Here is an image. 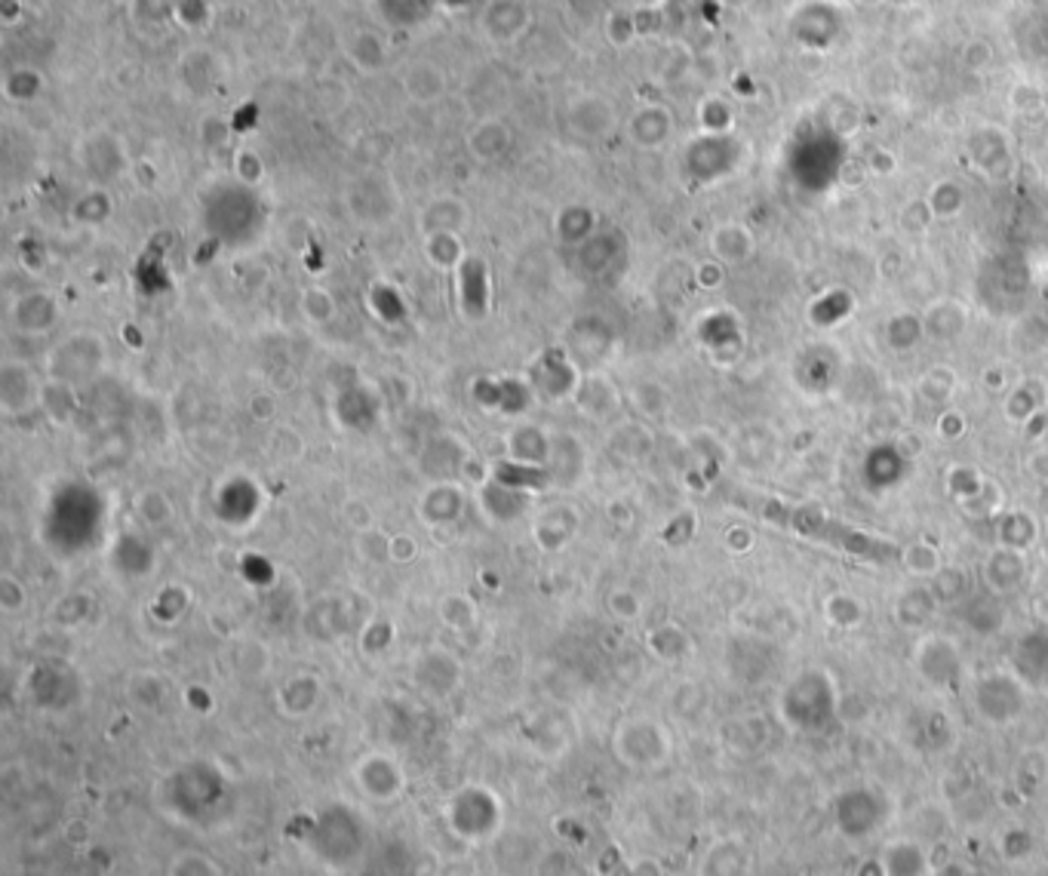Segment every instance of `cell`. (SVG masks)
<instances>
[{"label": "cell", "mask_w": 1048, "mask_h": 876, "mask_svg": "<svg viewBox=\"0 0 1048 876\" xmlns=\"http://www.w3.org/2000/svg\"><path fill=\"white\" fill-rule=\"evenodd\" d=\"M444 821L459 843L486 845L498 837V830L505 825V812H502V803L493 791L464 787L461 794L446 803Z\"/></svg>", "instance_id": "6da1fadb"}, {"label": "cell", "mask_w": 1048, "mask_h": 876, "mask_svg": "<svg viewBox=\"0 0 1048 876\" xmlns=\"http://www.w3.org/2000/svg\"><path fill=\"white\" fill-rule=\"evenodd\" d=\"M360 769L372 772V779H369V775H357V784H360L366 799H372V803H391V799L400 797V791H403V775H400V772L381 775L388 765H379V760L360 765Z\"/></svg>", "instance_id": "7a4b0ae2"}, {"label": "cell", "mask_w": 1048, "mask_h": 876, "mask_svg": "<svg viewBox=\"0 0 1048 876\" xmlns=\"http://www.w3.org/2000/svg\"><path fill=\"white\" fill-rule=\"evenodd\" d=\"M166 876H224V867L216 858H209L207 852H178L166 864Z\"/></svg>", "instance_id": "3957f363"}]
</instances>
